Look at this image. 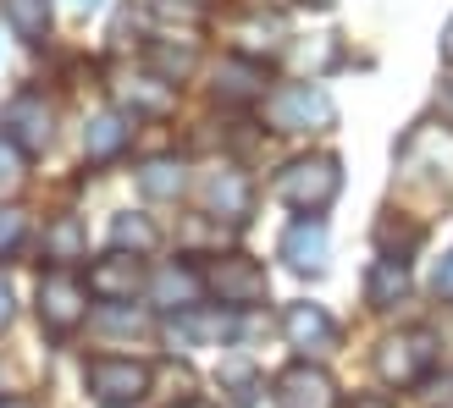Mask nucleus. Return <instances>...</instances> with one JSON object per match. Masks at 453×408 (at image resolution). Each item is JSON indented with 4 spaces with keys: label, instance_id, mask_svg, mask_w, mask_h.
Instances as JSON below:
<instances>
[{
    "label": "nucleus",
    "instance_id": "f257e3e1",
    "mask_svg": "<svg viewBox=\"0 0 453 408\" xmlns=\"http://www.w3.org/2000/svg\"><path fill=\"white\" fill-rule=\"evenodd\" d=\"M343 193V166L337 155H299L277 171V199L293 204L299 215H321L326 204Z\"/></svg>",
    "mask_w": 453,
    "mask_h": 408
},
{
    "label": "nucleus",
    "instance_id": "f03ea898",
    "mask_svg": "<svg viewBox=\"0 0 453 408\" xmlns=\"http://www.w3.org/2000/svg\"><path fill=\"white\" fill-rule=\"evenodd\" d=\"M265 122L277 132H310V127H332L337 105L321 83H282L265 94Z\"/></svg>",
    "mask_w": 453,
    "mask_h": 408
},
{
    "label": "nucleus",
    "instance_id": "7ed1b4c3",
    "mask_svg": "<svg viewBox=\"0 0 453 408\" xmlns=\"http://www.w3.org/2000/svg\"><path fill=\"white\" fill-rule=\"evenodd\" d=\"M0 139H6L17 155H44L56 139V105L39 94V88H22V94L6 100L0 110Z\"/></svg>",
    "mask_w": 453,
    "mask_h": 408
},
{
    "label": "nucleus",
    "instance_id": "20e7f679",
    "mask_svg": "<svg viewBox=\"0 0 453 408\" xmlns=\"http://www.w3.org/2000/svg\"><path fill=\"white\" fill-rule=\"evenodd\" d=\"M432 370H437V336L426 326L398 331L376 348V375L388 381V387H415V381H426Z\"/></svg>",
    "mask_w": 453,
    "mask_h": 408
},
{
    "label": "nucleus",
    "instance_id": "39448f33",
    "mask_svg": "<svg viewBox=\"0 0 453 408\" xmlns=\"http://www.w3.org/2000/svg\"><path fill=\"white\" fill-rule=\"evenodd\" d=\"M83 314H88V282H78L73 270H44L39 276V321L44 331H78L83 326Z\"/></svg>",
    "mask_w": 453,
    "mask_h": 408
},
{
    "label": "nucleus",
    "instance_id": "423d86ee",
    "mask_svg": "<svg viewBox=\"0 0 453 408\" xmlns=\"http://www.w3.org/2000/svg\"><path fill=\"white\" fill-rule=\"evenodd\" d=\"M205 282H211V292H216L226 309H255V304H265V292H271L265 265L243 260V254H221V260H211Z\"/></svg>",
    "mask_w": 453,
    "mask_h": 408
},
{
    "label": "nucleus",
    "instance_id": "0eeeda50",
    "mask_svg": "<svg viewBox=\"0 0 453 408\" xmlns=\"http://www.w3.org/2000/svg\"><path fill=\"white\" fill-rule=\"evenodd\" d=\"M88 392H95L105 408H127V403H139L150 392V365H139V359H88Z\"/></svg>",
    "mask_w": 453,
    "mask_h": 408
},
{
    "label": "nucleus",
    "instance_id": "6e6552de",
    "mask_svg": "<svg viewBox=\"0 0 453 408\" xmlns=\"http://www.w3.org/2000/svg\"><path fill=\"white\" fill-rule=\"evenodd\" d=\"M205 292H211L205 270H199V265H188V260H166V265L150 276V298H155V309L194 314L199 304H205Z\"/></svg>",
    "mask_w": 453,
    "mask_h": 408
},
{
    "label": "nucleus",
    "instance_id": "1a4fd4ad",
    "mask_svg": "<svg viewBox=\"0 0 453 408\" xmlns=\"http://www.w3.org/2000/svg\"><path fill=\"white\" fill-rule=\"evenodd\" d=\"M271 403L277 408H337V387L326 370H315L310 359L288 365L277 381H271Z\"/></svg>",
    "mask_w": 453,
    "mask_h": 408
},
{
    "label": "nucleus",
    "instance_id": "9d476101",
    "mask_svg": "<svg viewBox=\"0 0 453 408\" xmlns=\"http://www.w3.org/2000/svg\"><path fill=\"white\" fill-rule=\"evenodd\" d=\"M199 199H205V210L216 221H249V210H255V183L238 171V166H216L205 177V188H199Z\"/></svg>",
    "mask_w": 453,
    "mask_h": 408
},
{
    "label": "nucleus",
    "instance_id": "9b49d317",
    "mask_svg": "<svg viewBox=\"0 0 453 408\" xmlns=\"http://www.w3.org/2000/svg\"><path fill=\"white\" fill-rule=\"evenodd\" d=\"M139 287H144V265H139V254H122V248H111L105 260L88 265V292H95L100 304H127Z\"/></svg>",
    "mask_w": 453,
    "mask_h": 408
},
{
    "label": "nucleus",
    "instance_id": "f8f14e48",
    "mask_svg": "<svg viewBox=\"0 0 453 408\" xmlns=\"http://www.w3.org/2000/svg\"><path fill=\"white\" fill-rule=\"evenodd\" d=\"M282 336H288L299 353H332V348H337V321H332L321 304H288Z\"/></svg>",
    "mask_w": 453,
    "mask_h": 408
},
{
    "label": "nucleus",
    "instance_id": "ddd939ff",
    "mask_svg": "<svg viewBox=\"0 0 453 408\" xmlns=\"http://www.w3.org/2000/svg\"><path fill=\"white\" fill-rule=\"evenodd\" d=\"M282 260L293 270H304V276H321V270H326V221L321 215L293 221L282 232Z\"/></svg>",
    "mask_w": 453,
    "mask_h": 408
},
{
    "label": "nucleus",
    "instance_id": "4468645a",
    "mask_svg": "<svg viewBox=\"0 0 453 408\" xmlns=\"http://www.w3.org/2000/svg\"><path fill=\"white\" fill-rule=\"evenodd\" d=\"M133 122H139V117H122V110H100V117H88V127H83V161L88 166L117 161V155L127 149V139H133Z\"/></svg>",
    "mask_w": 453,
    "mask_h": 408
},
{
    "label": "nucleus",
    "instance_id": "2eb2a0df",
    "mask_svg": "<svg viewBox=\"0 0 453 408\" xmlns=\"http://www.w3.org/2000/svg\"><path fill=\"white\" fill-rule=\"evenodd\" d=\"M265 61L255 56H226L216 66V94L221 100H265Z\"/></svg>",
    "mask_w": 453,
    "mask_h": 408
},
{
    "label": "nucleus",
    "instance_id": "dca6fc26",
    "mask_svg": "<svg viewBox=\"0 0 453 408\" xmlns=\"http://www.w3.org/2000/svg\"><path fill=\"white\" fill-rule=\"evenodd\" d=\"M398 298H410V265L388 254V260H376L365 270V304L371 309H393Z\"/></svg>",
    "mask_w": 453,
    "mask_h": 408
},
{
    "label": "nucleus",
    "instance_id": "f3484780",
    "mask_svg": "<svg viewBox=\"0 0 453 408\" xmlns=\"http://www.w3.org/2000/svg\"><path fill=\"white\" fill-rule=\"evenodd\" d=\"M83 254H88V232H83L78 215H56L50 226H44V260H56V270L78 265Z\"/></svg>",
    "mask_w": 453,
    "mask_h": 408
},
{
    "label": "nucleus",
    "instance_id": "a211bd4d",
    "mask_svg": "<svg viewBox=\"0 0 453 408\" xmlns=\"http://www.w3.org/2000/svg\"><path fill=\"white\" fill-rule=\"evenodd\" d=\"M183 188H188V171H183V161H172V155H155V161L139 166V193L144 199H177Z\"/></svg>",
    "mask_w": 453,
    "mask_h": 408
},
{
    "label": "nucleus",
    "instance_id": "6ab92c4d",
    "mask_svg": "<svg viewBox=\"0 0 453 408\" xmlns=\"http://www.w3.org/2000/svg\"><path fill=\"white\" fill-rule=\"evenodd\" d=\"M50 6H56V0H6L12 34H22V39H44V28H50Z\"/></svg>",
    "mask_w": 453,
    "mask_h": 408
},
{
    "label": "nucleus",
    "instance_id": "aec40b11",
    "mask_svg": "<svg viewBox=\"0 0 453 408\" xmlns=\"http://www.w3.org/2000/svg\"><path fill=\"white\" fill-rule=\"evenodd\" d=\"M155 238H161V232H155L144 215H117V221H111V243H117L122 254H127V248H133V254H150Z\"/></svg>",
    "mask_w": 453,
    "mask_h": 408
},
{
    "label": "nucleus",
    "instance_id": "412c9836",
    "mask_svg": "<svg viewBox=\"0 0 453 408\" xmlns=\"http://www.w3.org/2000/svg\"><path fill=\"white\" fill-rule=\"evenodd\" d=\"M150 61L161 66V78L166 83H177L194 66V44H150Z\"/></svg>",
    "mask_w": 453,
    "mask_h": 408
},
{
    "label": "nucleus",
    "instance_id": "4be33fe9",
    "mask_svg": "<svg viewBox=\"0 0 453 408\" xmlns=\"http://www.w3.org/2000/svg\"><path fill=\"white\" fill-rule=\"evenodd\" d=\"M22 232H28V221H22L17 204H0V260L12 254V248L22 243Z\"/></svg>",
    "mask_w": 453,
    "mask_h": 408
},
{
    "label": "nucleus",
    "instance_id": "5701e85b",
    "mask_svg": "<svg viewBox=\"0 0 453 408\" xmlns=\"http://www.w3.org/2000/svg\"><path fill=\"white\" fill-rule=\"evenodd\" d=\"M226 387H233V403H238V408H249V403H255V370L226 365Z\"/></svg>",
    "mask_w": 453,
    "mask_h": 408
},
{
    "label": "nucleus",
    "instance_id": "b1692460",
    "mask_svg": "<svg viewBox=\"0 0 453 408\" xmlns=\"http://www.w3.org/2000/svg\"><path fill=\"white\" fill-rule=\"evenodd\" d=\"M432 292L442 304H453V254H442V265H437V276H432Z\"/></svg>",
    "mask_w": 453,
    "mask_h": 408
},
{
    "label": "nucleus",
    "instance_id": "393cba45",
    "mask_svg": "<svg viewBox=\"0 0 453 408\" xmlns=\"http://www.w3.org/2000/svg\"><path fill=\"white\" fill-rule=\"evenodd\" d=\"M17 321V298H12V282H6V270H0V331H6Z\"/></svg>",
    "mask_w": 453,
    "mask_h": 408
},
{
    "label": "nucleus",
    "instance_id": "a878e982",
    "mask_svg": "<svg viewBox=\"0 0 453 408\" xmlns=\"http://www.w3.org/2000/svg\"><path fill=\"white\" fill-rule=\"evenodd\" d=\"M354 408H398L388 392H365V397H354Z\"/></svg>",
    "mask_w": 453,
    "mask_h": 408
},
{
    "label": "nucleus",
    "instance_id": "bb28decb",
    "mask_svg": "<svg viewBox=\"0 0 453 408\" xmlns=\"http://www.w3.org/2000/svg\"><path fill=\"white\" fill-rule=\"evenodd\" d=\"M437 100H442V110H448V117H453V72L442 78V94H437Z\"/></svg>",
    "mask_w": 453,
    "mask_h": 408
},
{
    "label": "nucleus",
    "instance_id": "cd10ccee",
    "mask_svg": "<svg viewBox=\"0 0 453 408\" xmlns=\"http://www.w3.org/2000/svg\"><path fill=\"white\" fill-rule=\"evenodd\" d=\"M0 408H34L28 397H0Z\"/></svg>",
    "mask_w": 453,
    "mask_h": 408
},
{
    "label": "nucleus",
    "instance_id": "c85d7f7f",
    "mask_svg": "<svg viewBox=\"0 0 453 408\" xmlns=\"http://www.w3.org/2000/svg\"><path fill=\"white\" fill-rule=\"evenodd\" d=\"M442 56L453 61V22H448V34H442Z\"/></svg>",
    "mask_w": 453,
    "mask_h": 408
},
{
    "label": "nucleus",
    "instance_id": "c756f323",
    "mask_svg": "<svg viewBox=\"0 0 453 408\" xmlns=\"http://www.w3.org/2000/svg\"><path fill=\"white\" fill-rule=\"evenodd\" d=\"M73 6H78V11H88V6H100V0H73Z\"/></svg>",
    "mask_w": 453,
    "mask_h": 408
},
{
    "label": "nucleus",
    "instance_id": "7c9ffc66",
    "mask_svg": "<svg viewBox=\"0 0 453 408\" xmlns=\"http://www.w3.org/2000/svg\"><path fill=\"white\" fill-rule=\"evenodd\" d=\"M183 408H205V403H183Z\"/></svg>",
    "mask_w": 453,
    "mask_h": 408
},
{
    "label": "nucleus",
    "instance_id": "2f4dec72",
    "mask_svg": "<svg viewBox=\"0 0 453 408\" xmlns=\"http://www.w3.org/2000/svg\"><path fill=\"white\" fill-rule=\"evenodd\" d=\"M194 6H205V0H194Z\"/></svg>",
    "mask_w": 453,
    "mask_h": 408
}]
</instances>
